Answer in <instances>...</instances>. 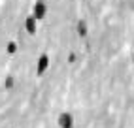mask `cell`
I'll use <instances>...</instances> for the list:
<instances>
[{"label": "cell", "mask_w": 134, "mask_h": 128, "mask_svg": "<svg viewBox=\"0 0 134 128\" xmlns=\"http://www.w3.org/2000/svg\"><path fill=\"white\" fill-rule=\"evenodd\" d=\"M32 15L36 17L38 21L46 19V15H47V4L43 2V0H36V4H34V8H32Z\"/></svg>", "instance_id": "cell-1"}, {"label": "cell", "mask_w": 134, "mask_h": 128, "mask_svg": "<svg viewBox=\"0 0 134 128\" xmlns=\"http://www.w3.org/2000/svg\"><path fill=\"white\" fill-rule=\"evenodd\" d=\"M47 68H49V57H47V55H42V57L38 59V64H36V74L43 75Z\"/></svg>", "instance_id": "cell-2"}, {"label": "cell", "mask_w": 134, "mask_h": 128, "mask_svg": "<svg viewBox=\"0 0 134 128\" xmlns=\"http://www.w3.org/2000/svg\"><path fill=\"white\" fill-rule=\"evenodd\" d=\"M59 126L60 128H74V117L70 113H60L59 115Z\"/></svg>", "instance_id": "cell-3"}, {"label": "cell", "mask_w": 134, "mask_h": 128, "mask_svg": "<svg viewBox=\"0 0 134 128\" xmlns=\"http://www.w3.org/2000/svg\"><path fill=\"white\" fill-rule=\"evenodd\" d=\"M38 19H36V17H34V15H29V17H26V19H25V28H26V32H29V34H36V30H38Z\"/></svg>", "instance_id": "cell-4"}, {"label": "cell", "mask_w": 134, "mask_h": 128, "mask_svg": "<svg viewBox=\"0 0 134 128\" xmlns=\"http://www.w3.org/2000/svg\"><path fill=\"white\" fill-rule=\"evenodd\" d=\"M77 36H81V38L87 36V25H85V21H79L77 23Z\"/></svg>", "instance_id": "cell-5"}, {"label": "cell", "mask_w": 134, "mask_h": 128, "mask_svg": "<svg viewBox=\"0 0 134 128\" xmlns=\"http://www.w3.org/2000/svg\"><path fill=\"white\" fill-rule=\"evenodd\" d=\"M6 51H8V55H13V53H17V43L15 42H10L6 45Z\"/></svg>", "instance_id": "cell-6"}, {"label": "cell", "mask_w": 134, "mask_h": 128, "mask_svg": "<svg viewBox=\"0 0 134 128\" xmlns=\"http://www.w3.org/2000/svg\"><path fill=\"white\" fill-rule=\"evenodd\" d=\"M4 87H6V89H12V87H13V77H12V75L8 77V79H6V83H4Z\"/></svg>", "instance_id": "cell-7"}, {"label": "cell", "mask_w": 134, "mask_h": 128, "mask_svg": "<svg viewBox=\"0 0 134 128\" xmlns=\"http://www.w3.org/2000/svg\"><path fill=\"white\" fill-rule=\"evenodd\" d=\"M74 60H76V55L70 53V55H68V62H74Z\"/></svg>", "instance_id": "cell-8"}, {"label": "cell", "mask_w": 134, "mask_h": 128, "mask_svg": "<svg viewBox=\"0 0 134 128\" xmlns=\"http://www.w3.org/2000/svg\"><path fill=\"white\" fill-rule=\"evenodd\" d=\"M132 62H134V57H132Z\"/></svg>", "instance_id": "cell-9"}]
</instances>
